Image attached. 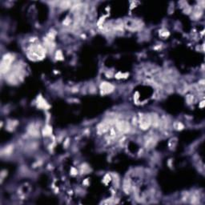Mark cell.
Segmentation results:
<instances>
[{
  "instance_id": "6da1fadb",
  "label": "cell",
  "mask_w": 205,
  "mask_h": 205,
  "mask_svg": "<svg viewBox=\"0 0 205 205\" xmlns=\"http://www.w3.org/2000/svg\"><path fill=\"white\" fill-rule=\"evenodd\" d=\"M14 61V55L11 54H7L4 55L1 61V73L7 74L11 67V63Z\"/></svg>"
},
{
  "instance_id": "7a4b0ae2",
  "label": "cell",
  "mask_w": 205,
  "mask_h": 205,
  "mask_svg": "<svg viewBox=\"0 0 205 205\" xmlns=\"http://www.w3.org/2000/svg\"><path fill=\"white\" fill-rule=\"evenodd\" d=\"M115 126H116V129L122 134L128 133L131 130V127L129 123L127 122V121H123V120H122V121H116Z\"/></svg>"
},
{
  "instance_id": "3957f363",
  "label": "cell",
  "mask_w": 205,
  "mask_h": 205,
  "mask_svg": "<svg viewBox=\"0 0 205 205\" xmlns=\"http://www.w3.org/2000/svg\"><path fill=\"white\" fill-rule=\"evenodd\" d=\"M140 123V126L142 130L148 129L151 125V115H142L140 116V119L138 121Z\"/></svg>"
},
{
  "instance_id": "277c9868",
  "label": "cell",
  "mask_w": 205,
  "mask_h": 205,
  "mask_svg": "<svg viewBox=\"0 0 205 205\" xmlns=\"http://www.w3.org/2000/svg\"><path fill=\"white\" fill-rule=\"evenodd\" d=\"M100 90L101 93L103 95H106V94H109L111 93L112 91H113L114 86L109 83L104 82V83H102V84L100 85Z\"/></svg>"
},
{
  "instance_id": "5b68a950",
  "label": "cell",
  "mask_w": 205,
  "mask_h": 205,
  "mask_svg": "<svg viewBox=\"0 0 205 205\" xmlns=\"http://www.w3.org/2000/svg\"><path fill=\"white\" fill-rule=\"evenodd\" d=\"M123 189L124 192L127 193V194H129L130 192L131 191V184L130 180H125L123 181Z\"/></svg>"
},
{
  "instance_id": "8992f818",
  "label": "cell",
  "mask_w": 205,
  "mask_h": 205,
  "mask_svg": "<svg viewBox=\"0 0 205 205\" xmlns=\"http://www.w3.org/2000/svg\"><path fill=\"white\" fill-rule=\"evenodd\" d=\"M156 143V140L154 137H149L147 140L145 141V147L147 148H151L153 146H155Z\"/></svg>"
},
{
  "instance_id": "52a82bcc",
  "label": "cell",
  "mask_w": 205,
  "mask_h": 205,
  "mask_svg": "<svg viewBox=\"0 0 205 205\" xmlns=\"http://www.w3.org/2000/svg\"><path fill=\"white\" fill-rule=\"evenodd\" d=\"M59 7L63 8V9H67L68 7H72V3L71 2H61Z\"/></svg>"
},
{
  "instance_id": "ba28073f",
  "label": "cell",
  "mask_w": 205,
  "mask_h": 205,
  "mask_svg": "<svg viewBox=\"0 0 205 205\" xmlns=\"http://www.w3.org/2000/svg\"><path fill=\"white\" fill-rule=\"evenodd\" d=\"M51 132H52V129L50 128V127H44V129H43V135H44V136H50V134H51Z\"/></svg>"
},
{
  "instance_id": "9c48e42d",
  "label": "cell",
  "mask_w": 205,
  "mask_h": 205,
  "mask_svg": "<svg viewBox=\"0 0 205 205\" xmlns=\"http://www.w3.org/2000/svg\"><path fill=\"white\" fill-rule=\"evenodd\" d=\"M174 127H175V129L176 130H182L183 128H184V125H183L181 123L178 122V123H176L174 124Z\"/></svg>"
}]
</instances>
